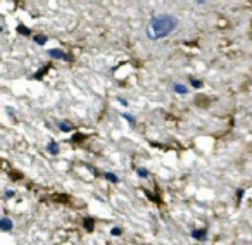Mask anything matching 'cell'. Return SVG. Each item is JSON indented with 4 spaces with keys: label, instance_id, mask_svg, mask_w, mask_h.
<instances>
[{
    "label": "cell",
    "instance_id": "obj_1",
    "mask_svg": "<svg viewBox=\"0 0 252 245\" xmlns=\"http://www.w3.org/2000/svg\"><path fill=\"white\" fill-rule=\"evenodd\" d=\"M176 19L173 16H158L149 23L147 28V36L151 40H161L166 38L169 33H173V30L176 28Z\"/></svg>",
    "mask_w": 252,
    "mask_h": 245
},
{
    "label": "cell",
    "instance_id": "obj_2",
    "mask_svg": "<svg viewBox=\"0 0 252 245\" xmlns=\"http://www.w3.org/2000/svg\"><path fill=\"white\" fill-rule=\"evenodd\" d=\"M2 230H4V231L11 230V221H9L7 217H4V219H2Z\"/></svg>",
    "mask_w": 252,
    "mask_h": 245
},
{
    "label": "cell",
    "instance_id": "obj_3",
    "mask_svg": "<svg viewBox=\"0 0 252 245\" xmlns=\"http://www.w3.org/2000/svg\"><path fill=\"white\" fill-rule=\"evenodd\" d=\"M175 90L178 93H187V88H183V85H175Z\"/></svg>",
    "mask_w": 252,
    "mask_h": 245
}]
</instances>
